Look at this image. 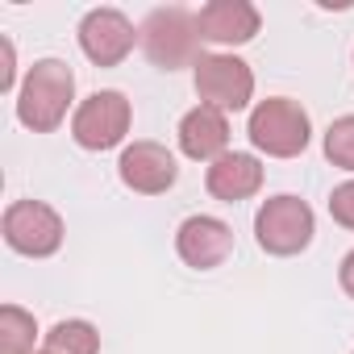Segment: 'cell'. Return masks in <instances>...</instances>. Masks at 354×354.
I'll return each mask as SVG.
<instances>
[{"instance_id":"1","label":"cell","mask_w":354,"mask_h":354,"mask_svg":"<svg viewBox=\"0 0 354 354\" xmlns=\"http://www.w3.org/2000/svg\"><path fill=\"white\" fill-rule=\"evenodd\" d=\"M75 100V71L63 59H38L17 92V121L34 133H50L63 125Z\"/></svg>"},{"instance_id":"2","label":"cell","mask_w":354,"mask_h":354,"mask_svg":"<svg viewBox=\"0 0 354 354\" xmlns=\"http://www.w3.org/2000/svg\"><path fill=\"white\" fill-rule=\"evenodd\" d=\"M142 50L154 67L162 71H180V67H196L205 55H201V26H196V13L171 5V9H154L146 21H142Z\"/></svg>"},{"instance_id":"3","label":"cell","mask_w":354,"mask_h":354,"mask_svg":"<svg viewBox=\"0 0 354 354\" xmlns=\"http://www.w3.org/2000/svg\"><path fill=\"white\" fill-rule=\"evenodd\" d=\"M246 133H250L254 150H263L271 158H296V154H304V146L313 138V125H308V113L296 100L271 96V100H259L250 109Z\"/></svg>"},{"instance_id":"4","label":"cell","mask_w":354,"mask_h":354,"mask_svg":"<svg viewBox=\"0 0 354 354\" xmlns=\"http://www.w3.org/2000/svg\"><path fill=\"white\" fill-rule=\"evenodd\" d=\"M313 234H317V217L300 196H271L254 213V238L275 259H292V254L308 250Z\"/></svg>"},{"instance_id":"5","label":"cell","mask_w":354,"mask_h":354,"mask_svg":"<svg viewBox=\"0 0 354 354\" xmlns=\"http://www.w3.org/2000/svg\"><path fill=\"white\" fill-rule=\"evenodd\" d=\"M129 121H133L129 100L121 92L104 88V92H92L88 100H80V109L71 117V138L84 150H113V146L125 142Z\"/></svg>"},{"instance_id":"6","label":"cell","mask_w":354,"mask_h":354,"mask_svg":"<svg viewBox=\"0 0 354 354\" xmlns=\"http://www.w3.org/2000/svg\"><path fill=\"white\" fill-rule=\"evenodd\" d=\"M5 242L26 259H50L63 246V217L46 201H13L5 209Z\"/></svg>"},{"instance_id":"7","label":"cell","mask_w":354,"mask_h":354,"mask_svg":"<svg viewBox=\"0 0 354 354\" xmlns=\"http://www.w3.org/2000/svg\"><path fill=\"white\" fill-rule=\"evenodd\" d=\"M196 96L209 109H221V113L246 109L250 96H254L250 63H242L238 55H205L196 63Z\"/></svg>"},{"instance_id":"8","label":"cell","mask_w":354,"mask_h":354,"mask_svg":"<svg viewBox=\"0 0 354 354\" xmlns=\"http://www.w3.org/2000/svg\"><path fill=\"white\" fill-rule=\"evenodd\" d=\"M133 42H142V34L133 30V21L121 9H92L80 21V50L96 63V67H117Z\"/></svg>"},{"instance_id":"9","label":"cell","mask_w":354,"mask_h":354,"mask_svg":"<svg viewBox=\"0 0 354 354\" xmlns=\"http://www.w3.org/2000/svg\"><path fill=\"white\" fill-rule=\"evenodd\" d=\"M121 184L129 192H142V196H162L175 175H180V167H175V154L162 146V142H133L121 150Z\"/></svg>"},{"instance_id":"10","label":"cell","mask_w":354,"mask_h":354,"mask_svg":"<svg viewBox=\"0 0 354 354\" xmlns=\"http://www.w3.org/2000/svg\"><path fill=\"white\" fill-rule=\"evenodd\" d=\"M175 250H180V259L188 267L213 271V267H221L234 254V230L221 217L196 213V217H188L180 230H175Z\"/></svg>"},{"instance_id":"11","label":"cell","mask_w":354,"mask_h":354,"mask_svg":"<svg viewBox=\"0 0 354 354\" xmlns=\"http://www.w3.org/2000/svg\"><path fill=\"white\" fill-rule=\"evenodd\" d=\"M196 26H201V38L205 42H217V46H246L263 17L259 9L250 5V0H213V5H205L196 13Z\"/></svg>"},{"instance_id":"12","label":"cell","mask_w":354,"mask_h":354,"mask_svg":"<svg viewBox=\"0 0 354 354\" xmlns=\"http://www.w3.org/2000/svg\"><path fill=\"white\" fill-rule=\"evenodd\" d=\"M230 146V121L221 109H209V104H196L192 113H184L180 121V150L196 162H217Z\"/></svg>"},{"instance_id":"13","label":"cell","mask_w":354,"mask_h":354,"mask_svg":"<svg viewBox=\"0 0 354 354\" xmlns=\"http://www.w3.org/2000/svg\"><path fill=\"white\" fill-rule=\"evenodd\" d=\"M205 184H209V192H213L217 201H225V205L250 201V196L263 188V162H259L254 154H246V150H230V154H221V158L209 167Z\"/></svg>"},{"instance_id":"14","label":"cell","mask_w":354,"mask_h":354,"mask_svg":"<svg viewBox=\"0 0 354 354\" xmlns=\"http://www.w3.org/2000/svg\"><path fill=\"white\" fill-rule=\"evenodd\" d=\"M38 342V321L21 304L0 308V354H34Z\"/></svg>"},{"instance_id":"15","label":"cell","mask_w":354,"mask_h":354,"mask_svg":"<svg viewBox=\"0 0 354 354\" xmlns=\"http://www.w3.org/2000/svg\"><path fill=\"white\" fill-rule=\"evenodd\" d=\"M46 350L50 354H100V333L92 321H59L50 333H46Z\"/></svg>"},{"instance_id":"16","label":"cell","mask_w":354,"mask_h":354,"mask_svg":"<svg viewBox=\"0 0 354 354\" xmlns=\"http://www.w3.org/2000/svg\"><path fill=\"white\" fill-rule=\"evenodd\" d=\"M325 158L342 171H354V113L337 117L325 129Z\"/></svg>"},{"instance_id":"17","label":"cell","mask_w":354,"mask_h":354,"mask_svg":"<svg viewBox=\"0 0 354 354\" xmlns=\"http://www.w3.org/2000/svg\"><path fill=\"white\" fill-rule=\"evenodd\" d=\"M329 217H333L337 225L354 230V180H346V184L333 188V196H329Z\"/></svg>"},{"instance_id":"18","label":"cell","mask_w":354,"mask_h":354,"mask_svg":"<svg viewBox=\"0 0 354 354\" xmlns=\"http://www.w3.org/2000/svg\"><path fill=\"white\" fill-rule=\"evenodd\" d=\"M17 84V50L9 38H0V92H13Z\"/></svg>"},{"instance_id":"19","label":"cell","mask_w":354,"mask_h":354,"mask_svg":"<svg viewBox=\"0 0 354 354\" xmlns=\"http://www.w3.org/2000/svg\"><path fill=\"white\" fill-rule=\"evenodd\" d=\"M337 283H342V292L354 300V250L342 259V267H337Z\"/></svg>"},{"instance_id":"20","label":"cell","mask_w":354,"mask_h":354,"mask_svg":"<svg viewBox=\"0 0 354 354\" xmlns=\"http://www.w3.org/2000/svg\"><path fill=\"white\" fill-rule=\"evenodd\" d=\"M38 354H50V350H38Z\"/></svg>"}]
</instances>
